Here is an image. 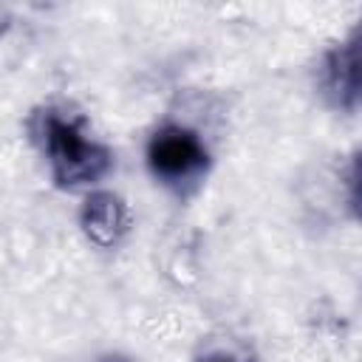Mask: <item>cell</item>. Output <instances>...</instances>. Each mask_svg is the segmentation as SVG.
I'll list each match as a JSON object with an SVG mask.
<instances>
[{
    "label": "cell",
    "instance_id": "cell-1",
    "mask_svg": "<svg viewBox=\"0 0 362 362\" xmlns=\"http://www.w3.org/2000/svg\"><path fill=\"white\" fill-rule=\"evenodd\" d=\"M31 139L37 141L48 175L59 189H79L102 181L113 167V150L88 136L82 119L45 105L31 116Z\"/></svg>",
    "mask_w": 362,
    "mask_h": 362
},
{
    "label": "cell",
    "instance_id": "cell-3",
    "mask_svg": "<svg viewBox=\"0 0 362 362\" xmlns=\"http://www.w3.org/2000/svg\"><path fill=\"white\" fill-rule=\"evenodd\" d=\"M317 90L328 107L339 113L359 110V31L354 28L348 37L325 48L317 68Z\"/></svg>",
    "mask_w": 362,
    "mask_h": 362
},
{
    "label": "cell",
    "instance_id": "cell-4",
    "mask_svg": "<svg viewBox=\"0 0 362 362\" xmlns=\"http://www.w3.org/2000/svg\"><path fill=\"white\" fill-rule=\"evenodd\" d=\"M79 229L88 243L99 249H116L130 232V209L119 192L93 189L79 206Z\"/></svg>",
    "mask_w": 362,
    "mask_h": 362
},
{
    "label": "cell",
    "instance_id": "cell-5",
    "mask_svg": "<svg viewBox=\"0 0 362 362\" xmlns=\"http://www.w3.org/2000/svg\"><path fill=\"white\" fill-rule=\"evenodd\" d=\"M195 362H255V356L243 348H229V345H212V348H204Z\"/></svg>",
    "mask_w": 362,
    "mask_h": 362
},
{
    "label": "cell",
    "instance_id": "cell-2",
    "mask_svg": "<svg viewBox=\"0 0 362 362\" xmlns=\"http://www.w3.org/2000/svg\"><path fill=\"white\" fill-rule=\"evenodd\" d=\"M144 161L156 184L175 195H187L201 187L212 167V153L204 136L181 122H164L158 124L147 144H144Z\"/></svg>",
    "mask_w": 362,
    "mask_h": 362
},
{
    "label": "cell",
    "instance_id": "cell-6",
    "mask_svg": "<svg viewBox=\"0 0 362 362\" xmlns=\"http://www.w3.org/2000/svg\"><path fill=\"white\" fill-rule=\"evenodd\" d=\"M342 181H345V192H348V206L356 218V212H359V156L356 153H351L348 167L342 173Z\"/></svg>",
    "mask_w": 362,
    "mask_h": 362
},
{
    "label": "cell",
    "instance_id": "cell-7",
    "mask_svg": "<svg viewBox=\"0 0 362 362\" xmlns=\"http://www.w3.org/2000/svg\"><path fill=\"white\" fill-rule=\"evenodd\" d=\"M93 362H133V356H127V354H119V351H107V354L96 356Z\"/></svg>",
    "mask_w": 362,
    "mask_h": 362
}]
</instances>
